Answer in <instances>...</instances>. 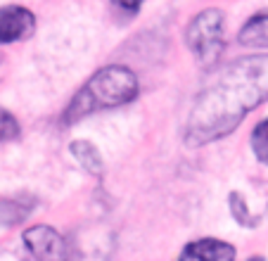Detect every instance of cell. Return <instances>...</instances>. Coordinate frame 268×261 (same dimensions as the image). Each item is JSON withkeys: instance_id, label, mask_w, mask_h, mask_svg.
Here are the masks:
<instances>
[{"instance_id": "6da1fadb", "label": "cell", "mask_w": 268, "mask_h": 261, "mask_svg": "<svg viewBox=\"0 0 268 261\" xmlns=\"http://www.w3.org/2000/svg\"><path fill=\"white\" fill-rule=\"evenodd\" d=\"M268 100V55L240 57L199 93L185 126V143L206 145L228 136L247 112Z\"/></svg>"}, {"instance_id": "7a4b0ae2", "label": "cell", "mask_w": 268, "mask_h": 261, "mask_svg": "<svg viewBox=\"0 0 268 261\" xmlns=\"http://www.w3.org/2000/svg\"><path fill=\"white\" fill-rule=\"evenodd\" d=\"M138 95V78L126 67H104L88 81L64 112V121L74 123L97 109L126 105Z\"/></svg>"}, {"instance_id": "3957f363", "label": "cell", "mask_w": 268, "mask_h": 261, "mask_svg": "<svg viewBox=\"0 0 268 261\" xmlns=\"http://www.w3.org/2000/svg\"><path fill=\"white\" fill-rule=\"evenodd\" d=\"M185 36H188L190 50L197 55V60L202 64L216 62L219 55L223 53V48H226V40H223V12L221 10L199 12L190 22Z\"/></svg>"}, {"instance_id": "277c9868", "label": "cell", "mask_w": 268, "mask_h": 261, "mask_svg": "<svg viewBox=\"0 0 268 261\" xmlns=\"http://www.w3.org/2000/svg\"><path fill=\"white\" fill-rule=\"evenodd\" d=\"M24 245L38 261H69V247L50 226H36L24 231Z\"/></svg>"}, {"instance_id": "5b68a950", "label": "cell", "mask_w": 268, "mask_h": 261, "mask_svg": "<svg viewBox=\"0 0 268 261\" xmlns=\"http://www.w3.org/2000/svg\"><path fill=\"white\" fill-rule=\"evenodd\" d=\"M33 31H36V17L26 8H19V5L0 8V43L24 40Z\"/></svg>"}, {"instance_id": "8992f818", "label": "cell", "mask_w": 268, "mask_h": 261, "mask_svg": "<svg viewBox=\"0 0 268 261\" xmlns=\"http://www.w3.org/2000/svg\"><path fill=\"white\" fill-rule=\"evenodd\" d=\"M181 261H235V247L221 240H197L183 249Z\"/></svg>"}, {"instance_id": "52a82bcc", "label": "cell", "mask_w": 268, "mask_h": 261, "mask_svg": "<svg viewBox=\"0 0 268 261\" xmlns=\"http://www.w3.org/2000/svg\"><path fill=\"white\" fill-rule=\"evenodd\" d=\"M240 43L252 48H268V8L254 15L240 31Z\"/></svg>"}, {"instance_id": "ba28073f", "label": "cell", "mask_w": 268, "mask_h": 261, "mask_svg": "<svg viewBox=\"0 0 268 261\" xmlns=\"http://www.w3.org/2000/svg\"><path fill=\"white\" fill-rule=\"evenodd\" d=\"M71 154L81 161V166L88 171V173H93V176H100L102 173V159H100V154L95 150L90 143L86 140H76V143H71Z\"/></svg>"}, {"instance_id": "9c48e42d", "label": "cell", "mask_w": 268, "mask_h": 261, "mask_svg": "<svg viewBox=\"0 0 268 261\" xmlns=\"http://www.w3.org/2000/svg\"><path fill=\"white\" fill-rule=\"evenodd\" d=\"M31 214V204H24L22 200H0V226H19Z\"/></svg>"}, {"instance_id": "30bf717a", "label": "cell", "mask_w": 268, "mask_h": 261, "mask_svg": "<svg viewBox=\"0 0 268 261\" xmlns=\"http://www.w3.org/2000/svg\"><path fill=\"white\" fill-rule=\"evenodd\" d=\"M252 150L256 154V159L268 164V119L261 121L252 133Z\"/></svg>"}, {"instance_id": "8fae6325", "label": "cell", "mask_w": 268, "mask_h": 261, "mask_svg": "<svg viewBox=\"0 0 268 261\" xmlns=\"http://www.w3.org/2000/svg\"><path fill=\"white\" fill-rule=\"evenodd\" d=\"M19 136V123L12 114H10L8 109L0 107V143H5V140H15Z\"/></svg>"}, {"instance_id": "7c38bea8", "label": "cell", "mask_w": 268, "mask_h": 261, "mask_svg": "<svg viewBox=\"0 0 268 261\" xmlns=\"http://www.w3.org/2000/svg\"><path fill=\"white\" fill-rule=\"evenodd\" d=\"M230 204H233V214H235V219L242 223V226L252 223L249 221V214H247L245 204H242V200H240V195H230Z\"/></svg>"}, {"instance_id": "4fadbf2b", "label": "cell", "mask_w": 268, "mask_h": 261, "mask_svg": "<svg viewBox=\"0 0 268 261\" xmlns=\"http://www.w3.org/2000/svg\"><path fill=\"white\" fill-rule=\"evenodd\" d=\"M249 261H263V259H261V256H254V259H249Z\"/></svg>"}]
</instances>
